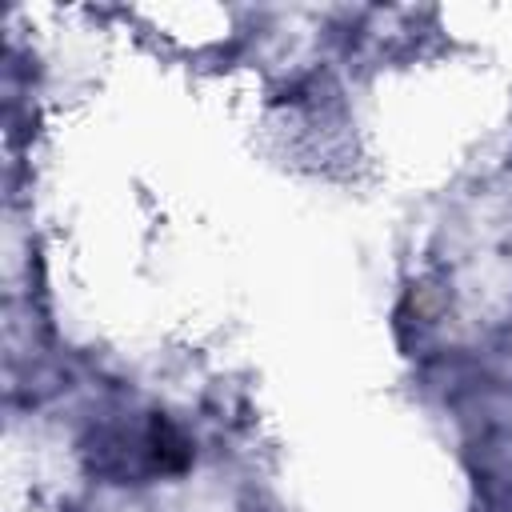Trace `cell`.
<instances>
[{"mask_svg": "<svg viewBox=\"0 0 512 512\" xmlns=\"http://www.w3.org/2000/svg\"><path fill=\"white\" fill-rule=\"evenodd\" d=\"M188 464V444L172 424L160 416L128 436H112L100 448V472L112 476H152V472H180Z\"/></svg>", "mask_w": 512, "mask_h": 512, "instance_id": "6da1fadb", "label": "cell"}]
</instances>
